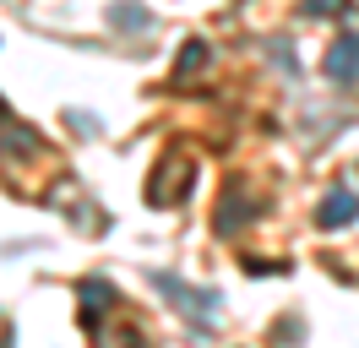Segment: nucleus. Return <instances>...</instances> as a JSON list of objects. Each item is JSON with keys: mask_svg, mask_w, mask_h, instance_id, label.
<instances>
[{"mask_svg": "<svg viewBox=\"0 0 359 348\" xmlns=\"http://www.w3.org/2000/svg\"><path fill=\"white\" fill-rule=\"evenodd\" d=\"M250 218H256V201H245V191L234 185V191L218 201V218H212V223H218V234H240Z\"/></svg>", "mask_w": 359, "mask_h": 348, "instance_id": "423d86ee", "label": "nucleus"}, {"mask_svg": "<svg viewBox=\"0 0 359 348\" xmlns=\"http://www.w3.org/2000/svg\"><path fill=\"white\" fill-rule=\"evenodd\" d=\"M158 288L175 300V310H185L196 326H212L218 321V294H207V288H191V283H180V278H169V272H158Z\"/></svg>", "mask_w": 359, "mask_h": 348, "instance_id": "f257e3e1", "label": "nucleus"}, {"mask_svg": "<svg viewBox=\"0 0 359 348\" xmlns=\"http://www.w3.org/2000/svg\"><path fill=\"white\" fill-rule=\"evenodd\" d=\"M0 120H6V98H0Z\"/></svg>", "mask_w": 359, "mask_h": 348, "instance_id": "9b49d317", "label": "nucleus"}, {"mask_svg": "<svg viewBox=\"0 0 359 348\" xmlns=\"http://www.w3.org/2000/svg\"><path fill=\"white\" fill-rule=\"evenodd\" d=\"M76 294H82V332H98L104 316H109V304H114V288L104 278H82Z\"/></svg>", "mask_w": 359, "mask_h": 348, "instance_id": "39448f33", "label": "nucleus"}, {"mask_svg": "<svg viewBox=\"0 0 359 348\" xmlns=\"http://www.w3.org/2000/svg\"><path fill=\"white\" fill-rule=\"evenodd\" d=\"M354 218H359V191H354V185L327 191V196H321V207H316V223H321V229H348Z\"/></svg>", "mask_w": 359, "mask_h": 348, "instance_id": "20e7f679", "label": "nucleus"}, {"mask_svg": "<svg viewBox=\"0 0 359 348\" xmlns=\"http://www.w3.org/2000/svg\"><path fill=\"white\" fill-rule=\"evenodd\" d=\"M321 71H327V82H337V87H354V82H359V33L337 39L332 49H327Z\"/></svg>", "mask_w": 359, "mask_h": 348, "instance_id": "7ed1b4c3", "label": "nucleus"}, {"mask_svg": "<svg viewBox=\"0 0 359 348\" xmlns=\"http://www.w3.org/2000/svg\"><path fill=\"white\" fill-rule=\"evenodd\" d=\"M185 191H191V163H175V158H163L158 174L147 180V201H153V207H169V201L185 196Z\"/></svg>", "mask_w": 359, "mask_h": 348, "instance_id": "f03ea898", "label": "nucleus"}, {"mask_svg": "<svg viewBox=\"0 0 359 348\" xmlns=\"http://www.w3.org/2000/svg\"><path fill=\"white\" fill-rule=\"evenodd\" d=\"M207 60H212V49H207L202 39H191V44H185V49L175 55V82H191V76H196Z\"/></svg>", "mask_w": 359, "mask_h": 348, "instance_id": "0eeeda50", "label": "nucleus"}, {"mask_svg": "<svg viewBox=\"0 0 359 348\" xmlns=\"http://www.w3.org/2000/svg\"><path fill=\"white\" fill-rule=\"evenodd\" d=\"M343 0H305V17H337Z\"/></svg>", "mask_w": 359, "mask_h": 348, "instance_id": "9d476101", "label": "nucleus"}, {"mask_svg": "<svg viewBox=\"0 0 359 348\" xmlns=\"http://www.w3.org/2000/svg\"><path fill=\"white\" fill-rule=\"evenodd\" d=\"M0 147H6V152H33V147H39V136H33L27 126H11V120H6V136H0Z\"/></svg>", "mask_w": 359, "mask_h": 348, "instance_id": "1a4fd4ad", "label": "nucleus"}, {"mask_svg": "<svg viewBox=\"0 0 359 348\" xmlns=\"http://www.w3.org/2000/svg\"><path fill=\"white\" fill-rule=\"evenodd\" d=\"M109 22H114V27H126V33H147V27H153V17H147L142 6H131V0H114Z\"/></svg>", "mask_w": 359, "mask_h": 348, "instance_id": "6e6552de", "label": "nucleus"}]
</instances>
